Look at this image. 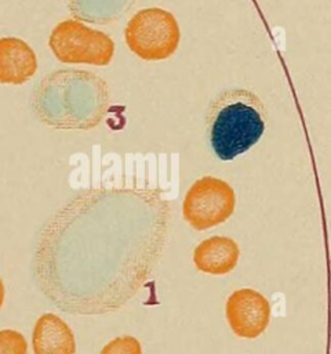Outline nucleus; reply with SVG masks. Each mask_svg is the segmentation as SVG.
<instances>
[{
  "label": "nucleus",
  "mask_w": 331,
  "mask_h": 354,
  "mask_svg": "<svg viewBox=\"0 0 331 354\" xmlns=\"http://www.w3.org/2000/svg\"><path fill=\"white\" fill-rule=\"evenodd\" d=\"M81 195L39 232L33 275L40 292L68 314L121 308L157 264L167 235L163 207Z\"/></svg>",
  "instance_id": "nucleus-1"
},
{
  "label": "nucleus",
  "mask_w": 331,
  "mask_h": 354,
  "mask_svg": "<svg viewBox=\"0 0 331 354\" xmlns=\"http://www.w3.org/2000/svg\"><path fill=\"white\" fill-rule=\"evenodd\" d=\"M239 256L240 249L232 238L211 236L196 246L193 261L196 268L205 274L223 275L237 266Z\"/></svg>",
  "instance_id": "nucleus-10"
},
{
  "label": "nucleus",
  "mask_w": 331,
  "mask_h": 354,
  "mask_svg": "<svg viewBox=\"0 0 331 354\" xmlns=\"http://www.w3.org/2000/svg\"><path fill=\"white\" fill-rule=\"evenodd\" d=\"M34 354H76V340L70 326L54 313L39 317L32 333Z\"/></svg>",
  "instance_id": "nucleus-8"
},
{
  "label": "nucleus",
  "mask_w": 331,
  "mask_h": 354,
  "mask_svg": "<svg viewBox=\"0 0 331 354\" xmlns=\"http://www.w3.org/2000/svg\"><path fill=\"white\" fill-rule=\"evenodd\" d=\"M137 0H68L72 15L91 24H109L128 12Z\"/></svg>",
  "instance_id": "nucleus-11"
},
{
  "label": "nucleus",
  "mask_w": 331,
  "mask_h": 354,
  "mask_svg": "<svg viewBox=\"0 0 331 354\" xmlns=\"http://www.w3.org/2000/svg\"><path fill=\"white\" fill-rule=\"evenodd\" d=\"M109 106V88L95 73L77 69L51 72L32 95L40 122L55 129H92Z\"/></svg>",
  "instance_id": "nucleus-2"
},
{
  "label": "nucleus",
  "mask_w": 331,
  "mask_h": 354,
  "mask_svg": "<svg viewBox=\"0 0 331 354\" xmlns=\"http://www.w3.org/2000/svg\"><path fill=\"white\" fill-rule=\"evenodd\" d=\"M225 310L232 330L245 339H255L262 335L270 321L268 299L250 288L234 290L228 297Z\"/></svg>",
  "instance_id": "nucleus-7"
},
{
  "label": "nucleus",
  "mask_w": 331,
  "mask_h": 354,
  "mask_svg": "<svg viewBox=\"0 0 331 354\" xmlns=\"http://www.w3.org/2000/svg\"><path fill=\"white\" fill-rule=\"evenodd\" d=\"M234 191L226 181L205 176L186 192L182 212L193 228L203 231L226 221L234 210Z\"/></svg>",
  "instance_id": "nucleus-6"
},
{
  "label": "nucleus",
  "mask_w": 331,
  "mask_h": 354,
  "mask_svg": "<svg viewBox=\"0 0 331 354\" xmlns=\"http://www.w3.org/2000/svg\"><path fill=\"white\" fill-rule=\"evenodd\" d=\"M99 354H142V347L138 339L124 335L106 343Z\"/></svg>",
  "instance_id": "nucleus-13"
},
{
  "label": "nucleus",
  "mask_w": 331,
  "mask_h": 354,
  "mask_svg": "<svg viewBox=\"0 0 331 354\" xmlns=\"http://www.w3.org/2000/svg\"><path fill=\"white\" fill-rule=\"evenodd\" d=\"M265 131V108L251 91L236 88L221 94L211 105L208 136L215 155L232 160L258 142Z\"/></svg>",
  "instance_id": "nucleus-3"
},
{
  "label": "nucleus",
  "mask_w": 331,
  "mask_h": 354,
  "mask_svg": "<svg viewBox=\"0 0 331 354\" xmlns=\"http://www.w3.org/2000/svg\"><path fill=\"white\" fill-rule=\"evenodd\" d=\"M4 297H6V289H4V283H3V279L0 278V310L3 307V303H4Z\"/></svg>",
  "instance_id": "nucleus-14"
},
{
  "label": "nucleus",
  "mask_w": 331,
  "mask_h": 354,
  "mask_svg": "<svg viewBox=\"0 0 331 354\" xmlns=\"http://www.w3.org/2000/svg\"><path fill=\"white\" fill-rule=\"evenodd\" d=\"M0 354H28V342L25 336L14 329H1Z\"/></svg>",
  "instance_id": "nucleus-12"
},
{
  "label": "nucleus",
  "mask_w": 331,
  "mask_h": 354,
  "mask_svg": "<svg viewBox=\"0 0 331 354\" xmlns=\"http://www.w3.org/2000/svg\"><path fill=\"white\" fill-rule=\"evenodd\" d=\"M37 69V58L30 46L22 39H0V83L22 84Z\"/></svg>",
  "instance_id": "nucleus-9"
},
{
  "label": "nucleus",
  "mask_w": 331,
  "mask_h": 354,
  "mask_svg": "<svg viewBox=\"0 0 331 354\" xmlns=\"http://www.w3.org/2000/svg\"><path fill=\"white\" fill-rule=\"evenodd\" d=\"M48 44L55 57L68 64L108 65L114 53V43L108 35L76 19L59 22L51 32Z\"/></svg>",
  "instance_id": "nucleus-5"
},
{
  "label": "nucleus",
  "mask_w": 331,
  "mask_h": 354,
  "mask_svg": "<svg viewBox=\"0 0 331 354\" xmlns=\"http://www.w3.org/2000/svg\"><path fill=\"white\" fill-rule=\"evenodd\" d=\"M175 17L163 8L138 11L127 24L126 41L132 53L145 61L166 59L179 44Z\"/></svg>",
  "instance_id": "nucleus-4"
}]
</instances>
